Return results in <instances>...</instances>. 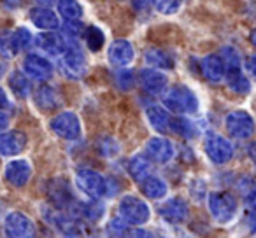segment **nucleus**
I'll use <instances>...</instances> for the list:
<instances>
[{"label": "nucleus", "mask_w": 256, "mask_h": 238, "mask_svg": "<svg viewBox=\"0 0 256 238\" xmlns=\"http://www.w3.org/2000/svg\"><path fill=\"white\" fill-rule=\"evenodd\" d=\"M164 103L178 114H195L198 110V98L186 86H174L164 96Z\"/></svg>", "instance_id": "f257e3e1"}, {"label": "nucleus", "mask_w": 256, "mask_h": 238, "mask_svg": "<svg viewBox=\"0 0 256 238\" xmlns=\"http://www.w3.org/2000/svg\"><path fill=\"white\" fill-rule=\"evenodd\" d=\"M209 210L218 223H230L237 214V200L230 193L214 191L209 195Z\"/></svg>", "instance_id": "f03ea898"}, {"label": "nucleus", "mask_w": 256, "mask_h": 238, "mask_svg": "<svg viewBox=\"0 0 256 238\" xmlns=\"http://www.w3.org/2000/svg\"><path fill=\"white\" fill-rule=\"evenodd\" d=\"M150 207L144 200L137 198V196H123L120 202V216L126 224H134V226H140L150 219Z\"/></svg>", "instance_id": "7ed1b4c3"}, {"label": "nucleus", "mask_w": 256, "mask_h": 238, "mask_svg": "<svg viewBox=\"0 0 256 238\" xmlns=\"http://www.w3.org/2000/svg\"><path fill=\"white\" fill-rule=\"evenodd\" d=\"M76 184L92 200H98L102 196H107V179L102 177L95 170H90V168L79 170L78 175H76Z\"/></svg>", "instance_id": "20e7f679"}, {"label": "nucleus", "mask_w": 256, "mask_h": 238, "mask_svg": "<svg viewBox=\"0 0 256 238\" xmlns=\"http://www.w3.org/2000/svg\"><path fill=\"white\" fill-rule=\"evenodd\" d=\"M4 233L8 238H36L37 228L28 216L22 212H11L4 221Z\"/></svg>", "instance_id": "39448f33"}, {"label": "nucleus", "mask_w": 256, "mask_h": 238, "mask_svg": "<svg viewBox=\"0 0 256 238\" xmlns=\"http://www.w3.org/2000/svg\"><path fill=\"white\" fill-rule=\"evenodd\" d=\"M224 126L226 132L230 133L234 139L244 140L254 133V121L249 112L246 110H234L224 117Z\"/></svg>", "instance_id": "423d86ee"}, {"label": "nucleus", "mask_w": 256, "mask_h": 238, "mask_svg": "<svg viewBox=\"0 0 256 238\" xmlns=\"http://www.w3.org/2000/svg\"><path fill=\"white\" fill-rule=\"evenodd\" d=\"M60 65L64 72L72 79H79L86 72V58L84 53L78 44H68L67 49L60 56Z\"/></svg>", "instance_id": "0eeeda50"}, {"label": "nucleus", "mask_w": 256, "mask_h": 238, "mask_svg": "<svg viewBox=\"0 0 256 238\" xmlns=\"http://www.w3.org/2000/svg\"><path fill=\"white\" fill-rule=\"evenodd\" d=\"M51 130L64 140H76L81 135V123L74 112H60L51 119Z\"/></svg>", "instance_id": "6e6552de"}, {"label": "nucleus", "mask_w": 256, "mask_h": 238, "mask_svg": "<svg viewBox=\"0 0 256 238\" xmlns=\"http://www.w3.org/2000/svg\"><path fill=\"white\" fill-rule=\"evenodd\" d=\"M206 153L212 163L224 165L234 158V146L228 139L212 133L206 139Z\"/></svg>", "instance_id": "1a4fd4ad"}, {"label": "nucleus", "mask_w": 256, "mask_h": 238, "mask_svg": "<svg viewBox=\"0 0 256 238\" xmlns=\"http://www.w3.org/2000/svg\"><path fill=\"white\" fill-rule=\"evenodd\" d=\"M23 72L26 74V77L34 81H48L53 75V63L46 56L30 53L23 60Z\"/></svg>", "instance_id": "9d476101"}, {"label": "nucleus", "mask_w": 256, "mask_h": 238, "mask_svg": "<svg viewBox=\"0 0 256 238\" xmlns=\"http://www.w3.org/2000/svg\"><path fill=\"white\" fill-rule=\"evenodd\" d=\"M44 217L65 238H79V235H81V226H79L78 221L65 216L60 210H44Z\"/></svg>", "instance_id": "9b49d317"}, {"label": "nucleus", "mask_w": 256, "mask_h": 238, "mask_svg": "<svg viewBox=\"0 0 256 238\" xmlns=\"http://www.w3.org/2000/svg\"><path fill=\"white\" fill-rule=\"evenodd\" d=\"M36 46L39 47L42 53L50 54V56H62L64 51L67 49L68 42L62 37V33L56 32H42L34 39Z\"/></svg>", "instance_id": "f8f14e48"}, {"label": "nucleus", "mask_w": 256, "mask_h": 238, "mask_svg": "<svg viewBox=\"0 0 256 238\" xmlns=\"http://www.w3.org/2000/svg\"><path fill=\"white\" fill-rule=\"evenodd\" d=\"M139 82L144 91L156 96L165 91L168 79L164 72L156 70V68H142V70L139 72Z\"/></svg>", "instance_id": "ddd939ff"}, {"label": "nucleus", "mask_w": 256, "mask_h": 238, "mask_svg": "<svg viewBox=\"0 0 256 238\" xmlns=\"http://www.w3.org/2000/svg\"><path fill=\"white\" fill-rule=\"evenodd\" d=\"M32 177V165L26 160H12L6 167V179L14 188H23Z\"/></svg>", "instance_id": "4468645a"}, {"label": "nucleus", "mask_w": 256, "mask_h": 238, "mask_svg": "<svg viewBox=\"0 0 256 238\" xmlns=\"http://www.w3.org/2000/svg\"><path fill=\"white\" fill-rule=\"evenodd\" d=\"M26 135L18 130L0 133V156H16L26 147Z\"/></svg>", "instance_id": "2eb2a0df"}, {"label": "nucleus", "mask_w": 256, "mask_h": 238, "mask_svg": "<svg viewBox=\"0 0 256 238\" xmlns=\"http://www.w3.org/2000/svg\"><path fill=\"white\" fill-rule=\"evenodd\" d=\"M48 193L56 209H68L74 203V196H72L70 186L65 179H53L48 186Z\"/></svg>", "instance_id": "dca6fc26"}, {"label": "nucleus", "mask_w": 256, "mask_h": 238, "mask_svg": "<svg viewBox=\"0 0 256 238\" xmlns=\"http://www.w3.org/2000/svg\"><path fill=\"white\" fill-rule=\"evenodd\" d=\"M146 156L156 163H168L174 158V146L164 137H154L146 144Z\"/></svg>", "instance_id": "f3484780"}, {"label": "nucleus", "mask_w": 256, "mask_h": 238, "mask_svg": "<svg viewBox=\"0 0 256 238\" xmlns=\"http://www.w3.org/2000/svg\"><path fill=\"white\" fill-rule=\"evenodd\" d=\"M158 212H160V216L170 224L182 223V221H186L190 216L188 203L182 198H170L168 202H165L164 205L158 209Z\"/></svg>", "instance_id": "a211bd4d"}, {"label": "nucleus", "mask_w": 256, "mask_h": 238, "mask_svg": "<svg viewBox=\"0 0 256 238\" xmlns=\"http://www.w3.org/2000/svg\"><path fill=\"white\" fill-rule=\"evenodd\" d=\"M30 21L37 26V28L44 30V32H54L60 28V19H58L56 12L51 11L50 7H36L30 11Z\"/></svg>", "instance_id": "6ab92c4d"}, {"label": "nucleus", "mask_w": 256, "mask_h": 238, "mask_svg": "<svg viewBox=\"0 0 256 238\" xmlns=\"http://www.w3.org/2000/svg\"><path fill=\"white\" fill-rule=\"evenodd\" d=\"M109 61L114 65V67H126L128 63H132L134 60V47L128 40H114L109 47Z\"/></svg>", "instance_id": "aec40b11"}, {"label": "nucleus", "mask_w": 256, "mask_h": 238, "mask_svg": "<svg viewBox=\"0 0 256 238\" xmlns=\"http://www.w3.org/2000/svg\"><path fill=\"white\" fill-rule=\"evenodd\" d=\"M202 74L209 82H221L224 77V65L220 54H209L202 60Z\"/></svg>", "instance_id": "412c9836"}, {"label": "nucleus", "mask_w": 256, "mask_h": 238, "mask_svg": "<svg viewBox=\"0 0 256 238\" xmlns=\"http://www.w3.org/2000/svg\"><path fill=\"white\" fill-rule=\"evenodd\" d=\"M144 60H146L148 65L154 67L156 70H170V68H174V65H176L172 54L165 49H160V47L148 49L146 53H144Z\"/></svg>", "instance_id": "4be33fe9"}, {"label": "nucleus", "mask_w": 256, "mask_h": 238, "mask_svg": "<svg viewBox=\"0 0 256 238\" xmlns=\"http://www.w3.org/2000/svg\"><path fill=\"white\" fill-rule=\"evenodd\" d=\"M146 114H148V119H150L151 126H153L156 132L160 133H165L168 128H170V116L168 112L160 105H150L146 109Z\"/></svg>", "instance_id": "5701e85b"}, {"label": "nucleus", "mask_w": 256, "mask_h": 238, "mask_svg": "<svg viewBox=\"0 0 256 238\" xmlns=\"http://www.w3.org/2000/svg\"><path fill=\"white\" fill-rule=\"evenodd\" d=\"M36 103L42 110H54L60 105V96H58L56 89L44 84L36 91Z\"/></svg>", "instance_id": "b1692460"}, {"label": "nucleus", "mask_w": 256, "mask_h": 238, "mask_svg": "<svg viewBox=\"0 0 256 238\" xmlns=\"http://www.w3.org/2000/svg\"><path fill=\"white\" fill-rule=\"evenodd\" d=\"M151 172V160L144 154H137L128 163V174L132 175L134 181L142 182L146 177H150Z\"/></svg>", "instance_id": "393cba45"}, {"label": "nucleus", "mask_w": 256, "mask_h": 238, "mask_svg": "<svg viewBox=\"0 0 256 238\" xmlns=\"http://www.w3.org/2000/svg\"><path fill=\"white\" fill-rule=\"evenodd\" d=\"M140 188H142V193L151 200H160L167 195V182L160 177H154V175H150L146 177L142 182H140Z\"/></svg>", "instance_id": "a878e982"}, {"label": "nucleus", "mask_w": 256, "mask_h": 238, "mask_svg": "<svg viewBox=\"0 0 256 238\" xmlns=\"http://www.w3.org/2000/svg\"><path fill=\"white\" fill-rule=\"evenodd\" d=\"M9 88L12 89L18 98H26L32 91V84H30V79L26 77L25 72L14 70L11 75H9Z\"/></svg>", "instance_id": "bb28decb"}, {"label": "nucleus", "mask_w": 256, "mask_h": 238, "mask_svg": "<svg viewBox=\"0 0 256 238\" xmlns=\"http://www.w3.org/2000/svg\"><path fill=\"white\" fill-rule=\"evenodd\" d=\"M58 12L65 21H81L82 7L78 0H58Z\"/></svg>", "instance_id": "cd10ccee"}, {"label": "nucleus", "mask_w": 256, "mask_h": 238, "mask_svg": "<svg viewBox=\"0 0 256 238\" xmlns=\"http://www.w3.org/2000/svg\"><path fill=\"white\" fill-rule=\"evenodd\" d=\"M226 75V82H228V88L232 91H235L237 95H248L251 91V84H249L248 77L242 74V68L240 70H230V72H224Z\"/></svg>", "instance_id": "c85d7f7f"}, {"label": "nucleus", "mask_w": 256, "mask_h": 238, "mask_svg": "<svg viewBox=\"0 0 256 238\" xmlns=\"http://www.w3.org/2000/svg\"><path fill=\"white\" fill-rule=\"evenodd\" d=\"M221 60H223L224 65V72H230V70H240L242 68V61H240V54L235 47L226 46L221 49Z\"/></svg>", "instance_id": "c756f323"}, {"label": "nucleus", "mask_w": 256, "mask_h": 238, "mask_svg": "<svg viewBox=\"0 0 256 238\" xmlns=\"http://www.w3.org/2000/svg\"><path fill=\"white\" fill-rule=\"evenodd\" d=\"M170 128L172 132L181 135L182 139H195L196 137V126L193 125V121H190L186 117H178V119L170 121Z\"/></svg>", "instance_id": "7c9ffc66"}, {"label": "nucleus", "mask_w": 256, "mask_h": 238, "mask_svg": "<svg viewBox=\"0 0 256 238\" xmlns=\"http://www.w3.org/2000/svg\"><path fill=\"white\" fill-rule=\"evenodd\" d=\"M84 39H86V46L90 47V51H93V53H96V51L102 49L104 46V40H106V37H104V32L98 28V26H88V28L84 30Z\"/></svg>", "instance_id": "2f4dec72"}, {"label": "nucleus", "mask_w": 256, "mask_h": 238, "mask_svg": "<svg viewBox=\"0 0 256 238\" xmlns=\"http://www.w3.org/2000/svg\"><path fill=\"white\" fill-rule=\"evenodd\" d=\"M12 42H14L16 51L22 53V51L28 49V47L32 46L34 37H32V33H30L28 28L22 26V28H16L14 32H12Z\"/></svg>", "instance_id": "473e14b6"}, {"label": "nucleus", "mask_w": 256, "mask_h": 238, "mask_svg": "<svg viewBox=\"0 0 256 238\" xmlns=\"http://www.w3.org/2000/svg\"><path fill=\"white\" fill-rule=\"evenodd\" d=\"M18 54L12 42V32H0V56L6 60H11Z\"/></svg>", "instance_id": "72a5a7b5"}, {"label": "nucleus", "mask_w": 256, "mask_h": 238, "mask_svg": "<svg viewBox=\"0 0 256 238\" xmlns=\"http://www.w3.org/2000/svg\"><path fill=\"white\" fill-rule=\"evenodd\" d=\"M96 151H98L100 156L104 158H112L114 154H118L120 151V146L114 139L110 137H100L98 142H96Z\"/></svg>", "instance_id": "f704fd0d"}, {"label": "nucleus", "mask_w": 256, "mask_h": 238, "mask_svg": "<svg viewBox=\"0 0 256 238\" xmlns=\"http://www.w3.org/2000/svg\"><path fill=\"white\" fill-rule=\"evenodd\" d=\"M114 81H116V86L123 91H128L130 88H134V82H136V77H134L132 70H118L114 74Z\"/></svg>", "instance_id": "c9c22d12"}, {"label": "nucleus", "mask_w": 256, "mask_h": 238, "mask_svg": "<svg viewBox=\"0 0 256 238\" xmlns=\"http://www.w3.org/2000/svg\"><path fill=\"white\" fill-rule=\"evenodd\" d=\"M153 4L162 14H174L181 7L182 0H153Z\"/></svg>", "instance_id": "e433bc0d"}, {"label": "nucleus", "mask_w": 256, "mask_h": 238, "mask_svg": "<svg viewBox=\"0 0 256 238\" xmlns=\"http://www.w3.org/2000/svg\"><path fill=\"white\" fill-rule=\"evenodd\" d=\"M126 226L123 219H112L107 226V235L109 238H123L126 235Z\"/></svg>", "instance_id": "4c0bfd02"}, {"label": "nucleus", "mask_w": 256, "mask_h": 238, "mask_svg": "<svg viewBox=\"0 0 256 238\" xmlns=\"http://www.w3.org/2000/svg\"><path fill=\"white\" fill-rule=\"evenodd\" d=\"M132 5L139 12H148L151 9V5H154V4H153V0H132Z\"/></svg>", "instance_id": "58836bf2"}, {"label": "nucleus", "mask_w": 256, "mask_h": 238, "mask_svg": "<svg viewBox=\"0 0 256 238\" xmlns=\"http://www.w3.org/2000/svg\"><path fill=\"white\" fill-rule=\"evenodd\" d=\"M128 238H154V237H153V233L148 230H136L128 235Z\"/></svg>", "instance_id": "ea45409f"}, {"label": "nucleus", "mask_w": 256, "mask_h": 238, "mask_svg": "<svg viewBox=\"0 0 256 238\" xmlns=\"http://www.w3.org/2000/svg\"><path fill=\"white\" fill-rule=\"evenodd\" d=\"M9 107H11V102H9L4 89L0 88V110H6V109H9Z\"/></svg>", "instance_id": "a19ab883"}, {"label": "nucleus", "mask_w": 256, "mask_h": 238, "mask_svg": "<svg viewBox=\"0 0 256 238\" xmlns=\"http://www.w3.org/2000/svg\"><path fill=\"white\" fill-rule=\"evenodd\" d=\"M248 226L251 231H256V210L249 209V216H248Z\"/></svg>", "instance_id": "79ce46f5"}, {"label": "nucleus", "mask_w": 256, "mask_h": 238, "mask_svg": "<svg viewBox=\"0 0 256 238\" xmlns=\"http://www.w3.org/2000/svg\"><path fill=\"white\" fill-rule=\"evenodd\" d=\"M8 126H9V116L4 112V110H0V133L6 132Z\"/></svg>", "instance_id": "37998d69"}, {"label": "nucleus", "mask_w": 256, "mask_h": 238, "mask_svg": "<svg viewBox=\"0 0 256 238\" xmlns=\"http://www.w3.org/2000/svg\"><path fill=\"white\" fill-rule=\"evenodd\" d=\"M248 70H249V74L256 79V54H252V56L248 60Z\"/></svg>", "instance_id": "c03bdc74"}, {"label": "nucleus", "mask_w": 256, "mask_h": 238, "mask_svg": "<svg viewBox=\"0 0 256 238\" xmlns=\"http://www.w3.org/2000/svg\"><path fill=\"white\" fill-rule=\"evenodd\" d=\"M2 4L8 9H18L20 4H22V0H2Z\"/></svg>", "instance_id": "a18cd8bd"}, {"label": "nucleus", "mask_w": 256, "mask_h": 238, "mask_svg": "<svg viewBox=\"0 0 256 238\" xmlns=\"http://www.w3.org/2000/svg\"><path fill=\"white\" fill-rule=\"evenodd\" d=\"M248 154H249V158H251V160H252V163L256 165V142H254V144H251V146H249Z\"/></svg>", "instance_id": "49530a36"}, {"label": "nucleus", "mask_w": 256, "mask_h": 238, "mask_svg": "<svg viewBox=\"0 0 256 238\" xmlns=\"http://www.w3.org/2000/svg\"><path fill=\"white\" fill-rule=\"evenodd\" d=\"M36 2L40 5V7H51L53 4H56L58 0H36Z\"/></svg>", "instance_id": "de8ad7c7"}, {"label": "nucleus", "mask_w": 256, "mask_h": 238, "mask_svg": "<svg viewBox=\"0 0 256 238\" xmlns=\"http://www.w3.org/2000/svg\"><path fill=\"white\" fill-rule=\"evenodd\" d=\"M249 40H251V44H252V46H256V28L252 30L251 33H249Z\"/></svg>", "instance_id": "09e8293b"}, {"label": "nucleus", "mask_w": 256, "mask_h": 238, "mask_svg": "<svg viewBox=\"0 0 256 238\" xmlns=\"http://www.w3.org/2000/svg\"><path fill=\"white\" fill-rule=\"evenodd\" d=\"M0 77H2V65H0Z\"/></svg>", "instance_id": "8fccbe9b"}]
</instances>
